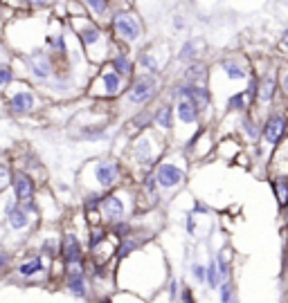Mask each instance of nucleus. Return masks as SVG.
<instances>
[{
	"label": "nucleus",
	"instance_id": "obj_20",
	"mask_svg": "<svg viewBox=\"0 0 288 303\" xmlns=\"http://www.w3.org/2000/svg\"><path fill=\"white\" fill-rule=\"evenodd\" d=\"M135 158H138V162H142V164H151L153 155H151V146L146 139H142V142L135 146Z\"/></svg>",
	"mask_w": 288,
	"mask_h": 303
},
{
	"label": "nucleus",
	"instance_id": "obj_3",
	"mask_svg": "<svg viewBox=\"0 0 288 303\" xmlns=\"http://www.w3.org/2000/svg\"><path fill=\"white\" fill-rule=\"evenodd\" d=\"M153 180L158 182L162 189H171V186L180 184V182L185 180V173H182V171L178 169V166H174V164H160L158 171H155Z\"/></svg>",
	"mask_w": 288,
	"mask_h": 303
},
{
	"label": "nucleus",
	"instance_id": "obj_2",
	"mask_svg": "<svg viewBox=\"0 0 288 303\" xmlns=\"http://www.w3.org/2000/svg\"><path fill=\"white\" fill-rule=\"evenodd\" d=\"M155 79L151 74H144V77H140L138 81L133 83V88H131V92H129V101L131 103H146L151 97L155 95Z\"/></svg>",
	"mask_w": 288,
	"mask_h": 303
},
{
	"label": "nucleus",
	"instance_id": "obj_26",
	"mask_svg": "<svg viewBox=\"0 0 288 303\" xmlns=\"http://www.w3.org/2000/svg\"><path fill=\"white\" fill-rule=\"evenodd\" d=\"M140 63H142L149 72H158V65H155V61H153V56L151 54H144L142 52V54H140Z\"/></svg>",
	"mask_w": 288,
	"mask_h": 303
},
{
	"label": "nucleus",
	"instance_id": "obj_36",
	"mask_svg": "<svg viewBox=\"0 0 288 303\" xmlns=\"http://www.w3.org/2000/svg\"><path fill=\"white\" fill-rule=\"evenodd\" d=\"M191 272H194V276H196V279L198 281H203V279H205V268H203V265H194V268H191Z\"/></svg>",
	"mask_w": 288,
	"mask_h": 303
},
{
	"label": "nucleus",
	"instance_id": "obj_39",
	"mask_svg": "<svg viewBox=\"0 0 288 303\" xmlns=\"http://www.w3.org/2000/svg\"><path fill=\"white\" fill-rule=\"evenodd\" d=\"M279 45H281V50H286V52H288V29H284V34H281Z\"/></svg>",
	"mask_w": 288,
	"mask_h": 303
},
{
	"label": "nucleus",
	"instance_id": "obj_1",
	"mask_svg": "<svg viewBox=\"0 0 288 303\" xmlns=\"http://www.w3.org/2000/svg\"><path fill=\"white\" fill-rule=\"evenodd\" d=\"M113 27H115V32H117V36H122L129 43H135V41L140 39V23L135 20L133 14L117 12L113 16Z\"/></svg>",
	"mask_w": 288,
	"mask_h": 303
},
{
	"label": "nucleus",
	"instance_id": "obj_38",
	"mask_svg": "<svg viewBox=\"0 0 288 303\" xmlns=\"http://www.w3.org/2000/svg\"><path fill=\"white\" fill-rule=\"evenodd\" d=\"M257 90H259V86H257V81H254V79H250V86H248V92H245V95L257 97Z\"/></svg>",
	"mask_w": 288,
	"mask_h": 303
},
{
	"label": "nucleus",
	"instance_id": "obj_42",
	"mask_svg": "<svg viewBox=\"0 0 288 303\" xmlns=\"http://www.w3.org/2000/svg\"><path fill=\"white\" fill-rule=\"evenodd\" d=\"M25 3H29V5H50L52 0H25Z\"/></svg>",
	"mask_w": 288,
	"mask_h": 303
},
{
	"label": "nucleus",
	"instance_id": "obj_41",
	"mask_svg": "<svg viewBox=\"0 0 288 303\" xmlns=\"http://www.w3.org/2000/svg\"><path fill=\"white\" fill-rule=\"evenodd\" d=\"M7 263H9V256L0 252V270H3V268H5V265H7Z\"/></svg>",
	"mask_w": 288,
	"mask_h": 303
},
{
	"label": "nucleus",
	"instance_id": "obj_45",
	"mask_svg": "<svg viewBox=\"0 0 288 303\" xmlns=\"http://www.w3.org/2000/svg\"><path fill=\"white\" fill-rule=\"evenodd\" d=\"M174 25H176V27H178V29H180V27H182V25H185V23H182V20H180V16H178V18H176V23H174Z\"/></svg>",
	"mask_w": 288,
	"mask_h": 303
},
{
	"label": "nucleus",
	"instance_id": "obj_17",
	"mask_svg": "<svg viewBox=\"0 0 288 303\" xmlns=\"http://www.w3.org/2000/svg\"><path fill=\"white\" fill-rule=\"evenodd\" d=\"M68 287H70L72 294H77V296L86 294V281H83V274H68Z\"/></svg>",
	"mask_w": 288,
	"mask_h": 303
},
{
	"label": "nucleus",
	"instance_id": "obj_23",
	"mask_svg": "<svg viewBox=\"0 0 288 303\" xmlns=\"http://www.w3.org/2000/svg\"><path fill=\"white\" fill-rule=\"evenodd\" d=\"M90 7V12H95L97 16H104L108 12V0H83Z\"/></svg>",
	"mask_w": 288,
	"mask_h": 303
},
{
	"label": "nucleus",
	"instance_id": "obj_18",
	"mask_svg": "<svg viewBox=\"0 0 288 303\" xmlns=\"http://www.w3.org/2000/svg\"><path fill=\"white\" fill-rule=\"evenodd\" d=\"M113 70L117 72L119 77L131 74V70H133V63L129 61V56H126V54H117V56L113 59Z\"/></svg>",
	"mask_w": 288,
	"mask_h": 303
},
{
	"label": "nucleus",
	"instance_id": "obj_30",
	"mask_svg": "<svg viewBox=\"0 0 288 303\" xmlns=\"http://www.w3.org/2000/svg\"><path fill=\"white\" fill-rule=\"evenodd\" d=\"M198 77H205V65H191L187 70V79H198Z\"/></svg>",
	"mask_w": 288,
	"mask_h": 303
},
{
	"label": "nucleus",
	"instance_id": "obj_21",
	"mask_svg": "<svg viewBox=\"0 0 288 303\" xmlns=\"http://www.w3.org/2000/svg\"><path fill=\"white\" fill-rule=\"evenodd\" d=\"M272 92H275V81H272L270 77H266L264 83H261V88L257 90V95L261 97V101H264V103H268L272 99Z\"/></svg>",
	"mask_w": 288,
	"mask_h": 303
},
{
	"label": "nucleus",
	"instance_id": "obj_24",
	"mask_svg": "<svg viewBox=\"0 0 288 303\" xmlns=\"http://www.w3.org/2000/svg\"><path fill=\"white\" fill-rule=\"evenodd\" d=\"M228 106L234 108V110H243V108H245V92H237V95H232V97H230V101H228Z\"/></svg>",
	"mask_w": 288,
	"mask_h": 303
},
{
	"label": "nucleus",
	"instance_id": "obj_10",
	"mask_svg": "<svg viewBox=\"0 0 288 303\" xmlns=\"http://www.w3.org/2000/svg\"><path fill=\"white\" fill-rule=\"evenodd\" d=\"M9 108H12L14 112H27L34 108V95L29 90H18L14 92L12 99H9Z\"/></svg>",
	"mask_w": 288,
	"mask_h": 303
},
{
	"label": "nucleus",
	"instance_id": "obj_31",
	"mask_svg": "<svg viewBox=\"0 0 288 303\" xmlns=\"http://www.w3.org/2000/svg\"><path fill=\"white\" fill-rule=\"evenodd\" d=\"M221 303H232V285L230 283L221 285Z\"/></svg>",
	"mask_w": 288,
	"mask_h": 303
},
{
	"label": "nucleus",
	"instance_id": "obj_5",
	"mask_svg": "<svg viewBox=\"0 0 288 303\" xmlns=\"http://www.w3.org/2000/svg\"><path fill=\"white\" fill-rule=\"evenodd\" d=\"M14 191L20 202H29L34 198V182L27 173H16L14 175Z\"/></svg>",
	"mask_w": 288,
	"mask_h": 303
},
{
	"label": "nucleus",
	"instance_id": "obj_32",
	"mask_svg": "<svg viewBox=\"0 0 288 303\" xmlns=\"http://www.w3.org/2000/svg\"><path fill=\"white\" fill-rule=\"evenodd\" d=\"M9 184V169L5 164H0V189Z\"/></svg>",
	"mask_w": 288,
	"mask_h": 303
},
{
	"label": "nucleus",
	"instance_id": "obj_25",
	"mask_svg": "<svg viewBox=\"0 0 288 303\" xmlns=\"http://www.w3.org/2000/svg\"><path fill=\"white\" fill-rule=\"evenodd\" d=\"M14 81V70L9 65H0V86H9Z\"/></svg>",
	"mask_w": 288,
	"mask_h": 303
},
{
	"label": "nucleus",
	"instance_id": "obj_28",
	"mask_svg": "<svg viewBox=\"0 0 288 303\" xmlns=\"http://www.w3.org/2000/svg\"><path fill=\"white\" fill-rule=\"evenodd\" d=\"M286 193H288V180H284V177H281V180L277 182V196H279V202H281V205L286 202Z\"/></svg>",
	"mask_w": 288,
	"mask_h": 303
},
{
	"label": "nucleus",
	"instance_id": "obj_16",
	"mask_svg": "<svg viewBox=\"0 0 288 303\" xmlns=\"http://www.w3.org/2000/svg\"><path fill=\"white\" fill-rule=\"evenodd\" d=\"M155 124L160 128H171L174 126V110L169 106H162L158 112H155Z\"/></svg>",
	"mask_w": 288,
	"mask_h": 303
},
{
	"label": "nucleus",
	"instance_id": "obj_15",
	"mask_svg": "<svg viewBox=\"0 0 288 303\" xmlns=\"http://www.w3.org/2000/svg\"><path fill=\"white\" fill-rule=\"evenodd\" d=\"M79 36H81V41L88 45V48H92V45H97L99 41H102V32H99L95 25H86V27L79 32Z\"/></svg>",
	"mask_w": 288,
	"mask_h": 303
},
{
	"label": "nucleus",
	"instance_id": "obj_37",
	"mask_svg": "<svg viewBox=\"0 0 288 303\" xmlns=\"http://www.w3.org/2000/svg\"><path fill=\"white\" fill-rule=\"evenodd\" d=\"M104 240V232H95L90 238V247H97V243H102Z\"/></svg>",
	"mask_w": 288,
	"mask_h": 303
},
{
	"label": "nucleus",
	"instance_id": "obj_19",
	"mask_svg": "<svg viewBox=\"0 0 288 303\" xmlns=\"http://www.w3.org/2000/svg\"><path fill=\"white\" fill-rule=\"evenodd\" d=\"M223 70H225V74L230 77L232 81H241V79H245V70L241 65H237L234 61H223Z\"/></svg>",
	"mask_w": 288,
	"mask_h": 303
},
{
	"label": "nucleus",
	"instance_id": "obj_11",
	"mask_svg": "<svg viewBox=\"0 0 288 303\" xmlns=\"http://www.w3.org/2000/svg\"><path fill=\"white\" fill-rule=\"evenodd\" d=\"M63 258H66V263H77V260H81V245H79V240H77L75 234H66Z\"/></svg>",
	"mask_w": 288,
	"mask_h": 303
},
{
	"label": "nucleus",
	"instance_id": "obj_34",
	"mask_svg": "<svg viewBox=\"0 0 288 303\" xmlns=\"http://www.w3.org/2000/svg\"><path fill=\"white\" fill-rule=\"evenodd\" d=\"M135 245H138V243H135V240H126V243H124L122 247H119V256H126V254L131 252V249L135 247Z\"/></svg>",
	"mask_w": 288,
	"mask_h": 303
},
{
	"label": "nucleus",
	"instance_id": "obj_40",
	"mask_svg": "<svg viewBox=\"0 0 288 303\" xmlns=\"http://www.w3.org/2000/svg\"><path fill=\"white\" fill-rule=\"evenodd\" d=\"M182 303H194L191 290H182Z\"/></svg>",
	"mask_w": 288,
	"mask_h": 303
},
{
	"label": "nucleus",
	"instance_id": "obj_6",
	"mask_svg": "<svg viewBox=\"0 0 288 303\" xmlns=\"http://www.w3.org/2000/svg\"><path fill=\"white\" fill-rule=\"evenodd\" d=\"M284 128H286L284 115H270L268 122H266V126H264V137L268 139L270 144L279 142V137H281V133H284Z\"/></svg>",
	"mask_w": 288,
	"mask_h": 303
},
{
	"label": "nucleus",
	"instance_id": "obj_33",
	"mask_svg": "<svg viewBox=\"0 0 288 303\" xmlns=\"http://www.w3.org/2000/svg\"><path fill=\"white\" fill-rule=\"evenodd\" d=\"M43 252L50 254V256L56 254V243H54V240H45V243H43Z\"/></svg>",
	"mask_w": 288,
	"mask_h": 303
},
{
	"label": "nucleus",
	"instance_id": "obj_47",
	"mask_svg": "<svg viewBox=\"0 0 288 303\" xmlns=\"http://www.w3.org/2000/svg\"><path fill=\"white\" fill-rule=\"evenodd\" d=\"M104 303H108V301H104Z\"/></svg>",
	"mask_w": 288,
	"mask_h": 303
},
{
	"label": "nucleus",
	"instance_id": "obj_12",
	"mask_svg": "<svg viewBox=\"0 0 288 303\" xmlns=\"http://www.w3.org/2000/svg\"><path fill=\"white\" fill-rule=\"evenodd\" d=\"M178 117L185 124H194L198 119V108L194 106L189 99H180V103H178Z\"/></svg>",
	"mask_w": 288,
	"mask_h": 303
},
{
	"label": "nucleus",
	"instance_id": "obj_43",
	"mask_svg": "<svg viewBox=\"0 0 288 303\" xmlns=\"http://www.w3.org/2000/svg\"><path fill=\"white\" fill-rule=\"evenodd\" d=\"M194 211H196V213H205V211H207V207H205V205H198V202H196V207H194Z\"/></svg>",
	"mask_w": 288,
	"mask_h": 303
},
{
	"label": "nucleus",
	"instance_id": "obj_13",
	"mask_svg": "<svg viewBox=\"0 0 288 303\" xmlns=\"http://www.w3.org/2000/svg\"><path fill=\"white\" fill-rule=\"evenodd\" d=\"M102 81H104V88H106V95H117L119 88H122V77H119L115 70H106V72H104Z\"/></svg>",
	"mask_w": 288,
	"mask_h": 303
},
{
	"label": "nucleus",
	"instance_id": "obj_46",
	"mask_svg": "<svg viewBox=\"0 0 288 303\" xmlns=\"http://www.w3.org/2000/svg\"><path fill=\"white\" fill-rule=\"evenodd\" d=\"M284 213H286V222H288V205H286V211Z\"/></svg>",
	"mask_w": 288,
	"mask_h": 303
},
{
	"label": "nucleus",
	"instance_id": "obj_35",
	"mask_svg": "<svg viewBox=\"0 0 288 303\" xmlns=\"http://www.w3.org/2000/svg\"><path fill=\"white\" fill-rule=\"evenodd\" d=\"M245 133H248L252 139H257V137H259V130H257V126H254L252 122H245Z\"/></svg>",
	"mask_w": 288,
	"mask_h": 303
},
{
	"label": "nucleus",
	"instance_id": "obj_14",
	"mask_svg": "<svg viewBox=\"0 0 288 303\" xmlns=\"http://www.w3.org/2000/svg\"><path fill=\"white\" fill-rule=\"evenodd\" d=\"M7 220H9V227H14V229H23V227H27V213L23 211V209H18V207H9L7 209Z\"/></svg>",
	"mask_w": 288,
	"mask_h": 303
},
{
	"label": "nucleus",
	"instance_id": "obj_44",
	"mask_svg": "<svg viewBox=\"0 0 288 303\" xmlns=\"http://www.w3.org/2000/svg\"><path fill=\"white\" fill-rule=\"evenodd\" d=\"M281 86H284V92L288 95V74H284V79H281Z\"/></svg>",
	"mask_w": 288,
	"mask_h": 303
},
{
	"label": "nucleus",
	"instance_id": "obj_9",
	"mask_svg": "<svg viewBox=\"0 0 288 303\" xmlns=\"http://www.w3.org/2000/svg\"><path fill=\"white\" fill-rule=\"evenodd\" d=\"M178 90H180L182 99H189V101H191L196 108L207 106V101H209L207 90H205V88H201V86H180Z\"/></svg>",
	"mask_w": 288,
	"mask_h": 303
},
{
	"label": "nucleus",
	"instance_id": "obj_27",
	"mask_svg": "<svg viewBox=\"0 0 288 303\" xmlns=\"http://www.w3.org/2000/svg\"><path fill=\"white\" fill-rule=\"evenodd\" d=\"M194 50H196V45H194L191 41H189V43H185V45L180 48V54H178V59H180V61L191 59V56H194Z\"/></svg>",
	"mask_w": 288,
	"mask_h": 303
},
{
	"label": "nucleus",
	"instance_id": "obj_8",
	"mask_svg": "<svg viewBox=\"0 0 288 303\" xmlns=\"http://www.w3.org/2000/svg\"><path fill=\"white\" fill-rule=\"evenodd\" d=\"M95 177L102 186H111L117 180V164L115 162H99L95 166Z\"/></svg>",
	"mask_w": 288,
	"mask_h": 303
},
{
	"label": "nucleus",
	"instance_id": "obj_4",
	"mask_svg": "<svg viewBox=\"0 0 288 303\" xmlns=\"http://www.w3.org/2000/svg\"><path fill=\"white\" fill-rule=\"evenodd\" d=\"M27 67H29V72L36 77V79H48L50 77V72H52V63H50V59L43 54V52H34V54H29L27 56Z\"/></svg>",
	"mask_w": 288,
	"mask_h": 303
},
{
	"label": "nucleus",
	"instance_id": "obj_22",
	"mask_svg": "<svg viewBox=\"0 0 288 303\" xmlns=\"http://www.w3.org/2000/svg\"><path fill=\"white\" fill-rule=\"evenodd\" d=\"M43 270V263H41V258H32V260H27V263H23L18 268V274H23V276H32L36 274V272H41Z\"/></svg>",
	"mask_w": 288,
	"mask_h": 303
},
{
	"label": "nucleus",
	"instance_id": "obj_29",
	"mask_svg": "<svg viewBox=\"0 0 288 303\" xmlns=\"http://www.w3.org/2000/svg\"><path fill=\"white\" fill-rule=\"evenodd\" d=\"M207 281H209V285L212 287H216V283H218V274H216V263H209V268H207Z\"/></svg>",
	"mask_w": 288,
	"mask_h": 303
},
{
	"label": "nucleus",
	"instance_id": "obj_7",
	"mask_svg": "<svg viewBox=\"0 0 288 303\" xmlns=\"http://www.w3.org/2000/svg\"><path fill=\"white\" fill-rule=\"evenodd\" d=\"M99 205H102V211H104V216H106L108 220H113V222L122 220V216H124V205H122V200H119L117 196H106V198H102V200H99Z\"/></svg>",
	"mask_w": 288,
	"mask_h": 303
}]
</instances>
